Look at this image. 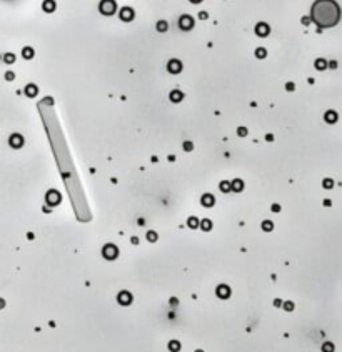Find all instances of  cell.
<instances>
[{
    "mask_svg": "<svg viewBox=\"0 0 342 352\" xmlns=\"http://www.w3.org/2000/svg\"><path fill=\"white\" fill-rule=\"evenodd\" d=\"M22 57H23V59H32V57H34V48H32V47L22 48Z\"/></svg>",
    "mask_w": 342,
    "mask_h": 352,
    "instance_id": "2e32d148",
    "label": "cell"
},
{
    "mask_svg": "<svg viewBox=\"0 0 342 352\" xmlns=\"http://www.w3.org/2000/svg\"><path fill=\"white\" fill-rule=\"evenodd\" d=\"M284 309H286V310H292V309H294V304H292V302H286V307H284Z\"/></svg>",
    "mask_w": 342,
    "mask_h": 352,
    "instance_id": "1f68e13d",
    "label": "cell"
},
{
    "mask_svg": "<svg viewBox=\"0 0 342 352\" xmlns=\"http://www.w3.org/2000/svg\"><path fill=\"white\" fill-rule=\"evenodd\" d=\"M327 65H329V64L325 62L324 59H317V60H315V67L319 68V70H324V68L327 67Z\"/></svg>",
    "mask_w": 342,
    "mask_h": 352,
    "instance_id": "ffe728a7",
    "label": "cell"
},
{
    "mask_svg": "<svg viewBox=\"0 0 342 352\" xmlns=\"http://www.w3.org/2000/svg\"><path fill=\"white\" fill-rule=\"evenodd\" d=\"M169 97H170V100H172V102H180V100L184 99V93L180 92V90H172Z\"/></svg>",
    "mask_w": 342,
    "mask_h": 352,
    "instance_id": "5bb4252c",
    "label": "cell"
},
{
    "mask_svg": "<svg viewBox=\"0 0 342 352\" xmlns=\"http://www.w3.org/2000/svg\"><path fill=\"white\" fill-rule=\"evenodd\" d=\"M239 135H240V137L247 135V129H244V127H240V129H239Z\"/></svg>",
    "mask_w": 342,
    "mask_h": 352,
    "instance_id": "f546056e",
    "label": "cell"
},
{
    "mask_svg": "<svg viewBox=\"0 0 342 352\" xmlns=\"http://www.w3.org/2000/svg\"><path fill=\"white\" fill-rule=\"evenodd\" d=\"M332 185H334V182L331 180V179H325V180H324V187H325V189H332Z\"/></svg>",
    "mask_w": 342,
    "mask_h": 352,
    "instance_id": "f1b7e54d",
    "label": "cell"
},
{
    "mask_svg": "<svg viewBox=\"0 0 342 352\" xmlns=\"http://www.w3.org/2000/svg\"><path fill=\"white\" fill-rule=\"evenodd\" d=\"M286 87H287V90H292V89H294V84H287Z\"/></svg>",
    "mask_w": 342,
    "mask_h": 352,
    "instance_id": "e575fe53",
    "label": "cell"
},
{
    "mask_svg": "<svg viewBox=\"0 0 342 352\" xmlns=\"http://www.w3.org/2000/svg\"><path fill=\"white\" fill-rule=\"evenodd\" d=\"M155 28H157L159 32H165L167 28H169V23L165 22V20H159L157 25H155Z\"/></svg>",
    "mask_w": 342,
    "mask_h": 352,
    "instance_id": "d6986e66",
    "label": "cell"
},
{
    "mask_svg": "<svg viewBox=\"0 0 342 352\" xmlns=\"http://www.w3.org/2000/svg\"><path fill=\"white\" fill-rule=\"evenodd\" d=\"M220 190L222 192H229L230 190V184L229 182H220Z\"/></svg>",
    "mask_w": 342,
    "mask_h": 352,
    "instance_id": "83f0119b",
    "label": "cell"
},
{
    "mask_svg": "<svg viewBox=\"0 0 342 352\" xmlns=\"http://www.w3.org/2000/svg\"><path fill=\"white\" fill-rule=\"evenodd\" d=\"M202 0H190V3H200Z\"/></svg>",
    "mask_w": 342,
    "mask_h": 352,
    "instance_id": "d590c367",
    "label": "cell"
},
{
    "mask_svg": "<svg viewBox=\"0 0 342 352\" xmlns=\"http://www.w3.org/2000/svg\"><path fill=\"white\" fill-rule=\"evenodd\" d=\"M272 227H274V226H272V222H270V220H265V222H262V229H264V230L270 232V230H272Z\"/></svg>",
    "mask_w": 342,
    "mask_h": 352,
    "instance_id": "484cf974",
    "label": "cell"
},
{
    "mask_svg": "<svg viewBox=\"0 0 342 352\" xmlns=\"http://www.w3.org/2000/svg\"><path fill=\"white\" fill-rule=\"evenodd\" d=\"M184 149H185V150H192V144H190V142H185V144H184Z\"/></svg>",
    "mask_w": 342,
    "mask_h": 352,
    "instance_id": "d6a6232c",
    "label": "cell"
},
{
    "mask_svg": "<svg viewBox=\"0 0 342 352\" xmlns=\"http://www.w3.org/2000/svg\"><path fill=\"white\" fill-rule=\"evenodd\" d=\"M3 62L5 64H14L15 62V55L14 54H5L3 55Z\"/></svg>",
    "mask_w": 342,
    "mask_h": 352,
    "instance_id": "44dd1931",
    "label": "cell"
},
{
    "mask_svg": "<svg viewBox=\"0 0 342 352\" xmlns=\"http://www.w3.org/2000/svg\"><path fill=\"white\" fill-rule=\"evenodd\" d=\"M217 296H219L220 299H227L230 296L229 287H225V285H219V287H217Z\"/></svg>",
    "mask_w": 342,
    "mask_h": 352,
    "instance_id": "8fae6325",
    "label": "cell"
},
{
    "mask_svg": "<svg viewBox=\"0 0 342 352\" xmlns=\"http://www.w3.org/2000/svg\"><path fill=\"white\" fill-rule=\"evenodd\" d=\"M147 239H149V242H155V240H157V234H155L154 230H150L149 234H147Z\"/></svg>",
    "mask_w": 342,
    "mask_h": 352,
    "instance_id": "4316f807",
    "label": "cell"
},
{
    "mask_svg": "<svg viewBox=\"0 0 342 352\" xmlns=\"http://www.w3.org/2000/svg\"><path fill=\"white\" fill-rule=\"evenodd\" d=\"M119 15H120V19L123 20V22H130V20H134V17H135L134 9H130V7H122Z\"/></svg>",
    "mask_w": 342,
    "mask_h": 352,
    "instance_id": "277c9868",
    "label": "cell"
},
{
    "mask_svg": "<svg viewBox=\"0 0 342 352\" xmlns=\"http://www.w3.org/2000/svg\"><path fill=\"white\" fill-rule=\"evenodd\" d=\"M117 247L115 245H105L104 247V251H102V254H104V257L105 259H109V260H112V259H115L117 257Z\"/></svg>",
    "mask_w": 342,
    "mask_h": 352,
    "instance_id": "5b68a950",
    "label": "cell"
},
{
    "mask_svg": "<svg viewBox=\"0 0 342 352\" xmlns=\"http://www.w3.org/2000/svg\"><path fill=\"white\" fill-rule=\"evenodd\" d=\"M98 10H100V14H104V15L109 17V15H114L115 14L117 5H115L114 0H102L100 5H98Z\"/></svg>",
    "mask_w": 342,
    "mask_h": 352,
    "instance_id": "6da1fadb",
    "label": "cell"
},
{
    "mask_svg": "<svg viewBox=\"0 0 342 352\" xmlns=\"http://www.w3.org/2000/svg\"><path fill=\"white\" fill-rule=\"evenodd\" d=\"M194 27V19L190 15H182V17L179 19V28L180 30H190Z\"/></svg>",
    "mask_w": 342,
    "mask_h": 352,
    "instance_id": "7a4b0ae2",
    "label": "cell"
},
{
    "mask_svg": "<svg viewBox=\"0 0 342 352\" xmlns=\"http://www.w3.org/2000/svg\"><path fill=\"white\" fill-rule=\"evenodd\" d=\"M187 224H189V227H190V229H197V227H199V220H197L195 217H190Z\"/></svg>",
    "mask_w": 342,
    "mask_h": 352,
    "instance_id": "7402d4cb",
    "label": "cell"
},
{
    "mask_svg": "<svg viewBox=\"0 0 342 352\" xmlns=\"http://www.w3.org/2000/svg\"><path fill=\"white\" fill-rule=\"evenodd\" d=\"M167 70L170 72V73H179V72H182V62H180V60H177V59L169 60Z\"/></svg>",
    "mask_w": 342,
    "mask_h": 352,
    "instance_id": "3957f363",
    "label": "cell"
},
{
    "mask_svg": "<svg viewBox=\"0 0 342 352\" xmlns=\"http://www.w3.org/2000/svg\"><path fill=\"white\" fill-rule=\"evenodd\" d=\"M269 32H270V27L267 25L265 22H259L257 25H255V34H257L259 37H267Z\"/></svg>",
    "mask_w": 342,
    "mask_h": 352,
    "instance_id": "8992f818",
    "label": "cell"
},
{
    "mask_svg": "<svg viewBox=\"0 0 342 352\" xmlns=\"http://www.w3.org/2000/svg\"><path fill=\"white\" fill-rule=\"evenodd\" d=\"M42 9H44V12H47V14H52V12L55 10V2H53V0H44Z\"/></svg>",
    "mask_w": 342,
    "mask_h": 352,
    "instance_id": "30bf717a",
    "label": "cell"
},
{
    "mask_svg": "<svg viewBox=\"0 0 342 352\" xmlns=\"http://www.w3.org/2000/svg\"><path fill=\"white\" fill-rule=\"evenodd\" d=\"M3 305H5V302H3V300H2V299H0V309H2V307H3Z\"/></svg>",
    "mask_w": 342,
    "mask_h": 352,
    "instance_id": "8d00e7d4",
    "label": "cell"
},
{
    "mask_svg": "<svg viewBox=\"0 0 342 352\" xmlns=\"http://www.w3.org/2000/svg\"><path fill=\"white\" fill-rule=\"evenodd\" d=\"M9 142L14 149H20V147L23 145V139H22V135H19V134H14V135L9 139Z\"/></svg>",
    "mask_w": 342,
    "mask_h": 352,
    "instance_id": "52a82bcc",
    "label": "cell"
},
{
    "mask_svg": "<svg viewBox=\"0 0 342 352\" xmlns=\"http://www.w3.org/2000/svg\"><path fill=\"white\" fill-rule=\"evenodd\" d=\"M14 77H15L14 72H7V73H5V79H7V80H14Z\"/></svg>",
    "mask_w": 342,
    "mask_h": 352,
    "instance_id": "4dcf8cb0",
    "label": "cell"
},
{
    "mask_svg": "<svg viewBox=\"0 0 342 352\" xmlns=\"http://www.w3.org/2000/svg\"><path fill=\"white\" fill-rule=\"evenodd\" d=\"M230 185H232L230 189L236 190V192H240L242 189H244V184H242V180H234L232 184H230Z\"/></svg>",
    "mask_w": 342,
    "mask_h": 352,
    "instance_id": "ac0fdd59",
    "label": "cell"
},
{
    "mask_svg": "<svg viewBox=\"0 0 342 352\" xmlns=\"http://www.w3.org/2000/svg\"><path fill=\"white\" fill-rule=\"evenodd\" d=\"M119 302H120L122 305H127V304H130L132 302V296H130V292H120L119 294Z\"/></svg>",
    "mask_w": 342,
    "mask_h": 352,
    "instance_id": "9c48e42d",
    "label": "cell"
},
{
    "mask_svg": "<svg viewBox=\"0 0 342 352\" xmlns=\"http://www.w3.org/2000/svg\"><path fill=\"white\" fill-rule=\"evenodd\" d=\"M37 92H39V89H37L34 84H28L27 87H25V95L27 97H35Z\"/></svg>",
    "mask_w": 342,
    "mask_h": 352,
    "instance_id": "4fadbf2b",
    "label": "cell"
},
{
    "mask_svg": "<svg viewBox=\"0 0 342 352\" xmlns=\"http://www.w3.org/2000/svg\"><path fill=\"white\" fill-rule=\"evenodd\" d=\"M169 350L179 352L180 350V342L179 341H170V342H169Z\"/></svg>",
    "mask_w": 342,
    "mask_h": 352,
    "instance_id": "e0dca14e",
    "label": "cell"
},
{
    "mask_svg": "<svg viewBox=\"0 0 342 352\" xmlns=\"http://www.w3.org/2000/svg\"><path fill=\"white\" fill-rule=\"evenodd\" d=\"M265 55H267L265 48H261V47H259L257 50H255V57H257V59H264V57H265Z\"/></svg>",
    "mask_w": 342,
    "mask_h": 352,
    "instance_id": "603a6c76",
    "label": "cell"
},
{
    "mask_svg": "<svg viewBox=\"0 0 342 352\" xmlns=\"http://www.w3.org/2000/svg\"><path fill=\"white\" fill-rule=\"evenodd\" d=\"M202 229H204V230H211V229H212V222H211V220H207V219L202 220Z\"/></svg>",
    "mask_w": 342,
    "mask_h": 352,
    "instance_id": "d4e9b609",
    "label": "cell"
},
{
    "mask_svg": "<svg viewBox=\"0 0 342 352\" xmlns=\"http://www.w3.org/2000/svg\"><path fill=\"white\" fill-rule=\"evenodd\" d=\"M322 350H324V352H334V344L325 342L324 346H322Z\"/></svg>",
    "mask_w": 342,
    "mask_h": 352,
    "instance_id": "cb8c5ba5",
    "label": "cell"
},
{
    "mask_svg": "<svg viewBox=\"0 0 342 352\" xmlns=\"http://www.w3.org/2000/svg\"><path fill=\"white\" fill-rule=\"evenodd\" d=\"M202 205L212 207L214 205V195L212 194H204V195H202Z\"/></svg>",
    "mask_w": 342,
    "mask_h": 352,
    "instance_id": "7c38bea8",
    "label": "cell"
},
{
    "mask_svg": "<svg viewBox=\"0 0 342 352\" xmlns=\"http://www.w3.org/2000/svg\"><path fill=\"white\" fill-rule=\"evenodd\" d=\"M47 202L52 204V205H57V204L60 202L59 192H55V190H50V192H48V194H47Z\"/></svg>",
    "mask_w": 342,
    "mask_h": 352,
    "instance_id": "ba28073f",
    "label": "cell"
},
{
    "mask_svg": "<svg viewBox=\"0 0 342 352\" xmlns=\"http://www.w3.org/2000/svg\"><path fill=\"white\" fill-rule=\"evenodd\" d=\"M199 17H200L202 20H204V19H207V14H205V12H200V14H199Z\"/></svg>",
    "mask_w": 342,
    "mask_h": 352,
    "instance_id": "836d02e7",
    "label": "cell"
},
{
    "mask_svg": "<svg viewBox=\"0 0 342 352\" xmlns=\"http://www.w3.org/2000/svg\"><path fill=\"white\" fill-rule=\"evenodd\" d=\"M325 122H329V124H334V122H337V114L334 112V110H329V112H325Z\"/></svg>",
    "mask_w": 342,
    "mask_h": 352,
    "instance_id": "9a60e30c",
    "label": "cell"
},
{
    "mask_svg": "<svg viewBox=\"0 0 342 352\" xmlns=\"http://www.w3.org/2000/svg\"><path fill=\"white\" fill-rule=\"evenodd\" d=\"M195 352H204V350H195Z\"/></svg>",
    "mask_w": 342,
    "mask_h": 352,
    "instance_id": "74e56055",
    "label": "cell"
}]
</instances>
